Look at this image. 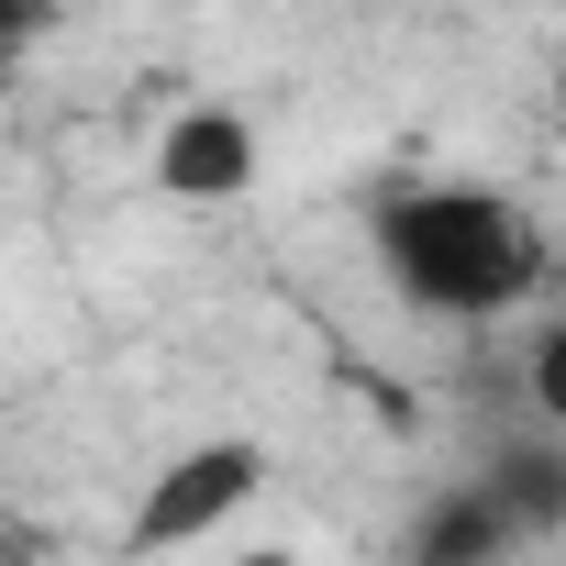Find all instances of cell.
I'll return each instance as SVG.
<instances>
[{
    "label": "cell",
    "instance_id": "8",
    "mask_svg": "<svg viewBox=\"0 0 566 566\" xmlns=\"http://www.w3.org/2000/svg\"><path fill=\"white\" fill-rule=\"evenodd\" d=\"M255 566H290V555H255Z\"/></svg>",
    "mask_w": 566,
    "mask_h": 566
},
{
    "label": "cell",
    "instance_id": "4",
    "mask_svg": "<svg viewBox=\"0 0 566 566\" xmlns=\"http://www.w3.org/2000/svg\"><path fill=\"white\" fill-rule=\"evenodd\" d=\"M489 500H500L511 522H566V433L544 422V433L500 444V467H489Z\"/></svg>",
    "mask_w": 566,
    "mask_h": 566
},
{
    "label": "cell",
    "instance_id": "3",
    "mask_svg": "<svg viewBox=\"0 0 566 566\" xmlns=\"http://www.w3.org/2000/svg\"><path fill=\"white\" fill-rule=\"evenodd\" d=\"M156 178H167L178 200H233V189L255 178V134H244L233 112H178L167 145H156Z\"/></svg>",
    "mask_w": 566,
    "mask_h": 566
},
{
    "label": "cell",
    "instance_id": "6",
    "mask_svg": "<svg viewBox=\"0 0 566 566\" xmlns=\"http://www.w3.org/2000/svg\"><path fill=\"white\" fill-rule=\"evenodd\" d=\"M533 411H544V422L566 433V323H555V334L533 345Z\"/></svg>",
    "mask_w": 566,
    "mask_h": 566
},
{
    "label": "cell",
    "instance_id": "2",
    "mask_svg": "<svg viewBox=\"0 0 566 566\" xmlns=\"http://www.w3.org/2000/svg\"><path fill=\"white\" fill-rule=\"evenodd\" d=\"M255 478H266V455H255V444H200V455H178V467L145 489L134 544H145V555H167V544H189V533L233 522V511L255 500Z\"/></svg>",
    "mask_w": 566,
    "mask_h": 566
},
{
    "label": "cell",
    "instance_id": "1",
    "mask_svg": "<svg viewBox=\"0 0 566 566\" xmlns=\"http://www.w3.org/2000/svg\"><path fill=\"white\" fill-rule=\"evenodd\" d=\"M378 255L422 312H511L533 290V233L489 189H400L378 211Z\"/></svg>",
    "mask_w": 566,
    "mask_h": 566
},
{
    "label": "cell",
    "instance_id": "7",
    "mask_svg": "<svg viewBox=\"0 0 566 566\" xmlns=\"http://www.w3.org/2000/svg\"><path fill=\"white\" fill-rule=\"evenodd\" d=\"M0 12H12V45H34V34H45V0H0Z\"/></svg>",
    "mask_w": 566,
    "mask_h": 566
},
{
    "label": "cell",
    "instance_id": "9",
    "mask_svg": "<svg viewBox=\"0 0 566 566\" xmlns=\"http://www.w3.org/2000/svg\"><path fill=\"white\" fill-rule=\"evenodd\" d=\"M555 101H566V67H555Z\"/></svg>",
    "mask_w": 566,
    "mask_h": 566
},
{
    "label": "cell",
    "instance_id": "5",
    "mask_svg": "<svg viewBox=\"0 0 566 566\" xmlns=\"http://www.w3.org/2000/svg\"><path fill=\"white\" fill-rule=\"evenodd\" d=\"M511 533H522V522H511V511H500L489 489H467V500H444V511H433V522L411 533V566H489V555H500Z\"/></svg>",
    "mask_w": 566,
    "mask_h": 566
}]
</instances>
